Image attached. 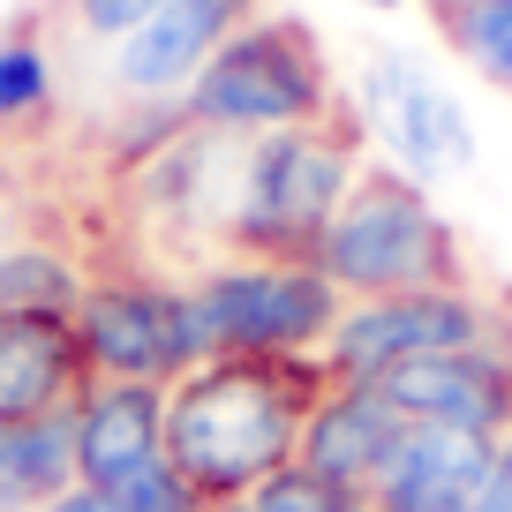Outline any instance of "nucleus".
I'll return each mask as SVG.
<instances>
[{
  "label": "nucleus",
  "mask_w": 512,
  "mask_h": 512,
  "mask_svg": "<svg viewBox=\"0 0 512 512\" xmlns=\"http://www.w3.org/2000/svg\"><path fill=\"white\" fill-rule=\"evenodd\" d=\"M83 264L53 241H0V309H76Z\"/></svg>",
  "instance_id": "obj_18"
},
{
  "label": "nucleus",
  "mask_w": 512,
  "mask_h": 512,
  "mask_svg": "<svg viewBox=\"0 0 512 512\" xmlns=\"http://www.w3.org/2000/svg\"><path fill=\"white\" fill-rule=\"evenodd\" d=\"M76 339L91 354V377L121 384H181L204 354L189 309V279L159 272H91L76 294Z\"/></svg>",
  "instance_id": "obj_6"
},
{
  "label": "nucleus",
  "mask_w": 512,
  "mask_h": 512,
  "mask_svg": "<svg viewBox=\"0 0 512 512\" xmlns=\"http://www.w3.org/2000/svg\"><path fill=\"white\" fill-rule=\"evenodd\" d=\"M497 437L475 430H445V422H407L384 475L369 482V505L377 512H467L490 482Z\"/></svg>",
  "instance_id": "obj_13"
},
{
  "label": "nucleus",
  "mask_w": 512,
  "mask_h": 512,
  "mask_svg": "<svg viewBox=\"0 0 512 512\" xmlns=\"http://www.w3.org/2000/svg\"><path fill=\"white\" fill-rule=\"evenodd\" d=\"M46 512H136V505H121L113 490H91V482H76V490H61Z\"/></svg>",
  "instance_id": "obj_22"
},
{
  "label": "nucleus",
  "mask_w": 512,
  "mask_h": 512,
  "mask_svg": "<svg viewBox=\"0 0 512 512\" xmlns=\"http://www.w3.org/2000/svg\"><path fill=\"white\" fill-rule=\"evenodd\" d=\"M354 121L384 151V166L422 189L475 174V128H467L452 83L407 46H369L354 68Z\"/></svg>",
  "instance_id": "obj_7"
},
{
  "label": "nucleus",
  "mask_w": 512,
  "mask_h": 512,
  "mask_svg": "<svg viewBox=\"0 0 512 512\" xmlns=\"http://www.w3.org/2000/svg\"><path fill=\"white\" fill-rule=\"evenodd\" d=\"M159 8L166 0H61V16L76 23L91 46H121V38L136 31V23H151Z\"/></svg>",
  "instance_id": "obj_20"
},
{
  "label": "nucleus",
  "mask_w": 512,
  "mask_h": 512,
  "mask_svg": "<svg viewBox=\"0 0 512 512\" xmlns=\"http://www.w3.org/2000/svg\"><path fill=\"white\" fill-rule=\"evenodd\" d=\"M256 8L264 0H166L151 23H136L121 46H106V83L121 98H181Z\"/></svg>",
  "instance_id": "obj_10"
},
{
  "label": "nucleus",
  "mask_w": 512,
  "mask_h": 512,
  "mask_svg": "<svg viewBox=\"0 0 512 512\" xmlns=\"http://www.w3.org/2000/svg\"><path fill=\"white\" fill-rule=\"evenodd\" d=\"M181 113L204 136L249 144L272 128H302V121H332L339 113V76L324 61L317 31L302 16H272L256 8L234 38L204 61V76L181 91Z\"/></svg>",
  "instance_id": "obj_3"
},
{
  "label": "nucleus",
  "mask_w": 512,
  "mask_h": 512,
  "mask_svg": "<svg viewBox=\"0 0 512 512\" xmlns=\"http://www.w3.org/2000/svg\"><path fill=\"white\" fill-rule=\"evenodd\" d=\"M61 106V68L53 46L38 31H8L0 38V136H23Z\"/></svg>",
  "instance_id": "obj_17"
},
{
  "label": "nucleus",
  "mask_w": 512,
  "mask_h": 512,
  "mask_svg": "<svg viewBox=\"0 0 512 512\" xmlns=\"http://www.w3.org/2000/svg\"><path fill=\"white\" fill-rule=\"evenodd\" d=\"M332 369L317 354H219L166 384V460L204 505H234L302 452Z\"/></svg>",
  "instance_id": "obj_1"
},
{
  "label": "nucleus",
  "mask_w": 512,
  "mask_h": 512,
  "mask_svg": "<svg viewBox=\"0 0 512 512\" xmlns=\"http://www.w3.org/2000/svg\"><path fill=\"white\" fill-rule=\"evenodd\" d=\"M249 512H377V505H369V490H347V482L287 460L279 475H264L249 490Z\"/></svg>",
  "instance_id": "obj_19"
},
{
  "label": "nucleus",
  "mask_w": 512,
  "mask_h": 512,
  "mask_svg": "<svg viewBox=\"0 0 512 512\" xmlns=\"http://www.w3.org/2000/svg\"><path fill=\"white\" fill-rule=\"evenodd\" d=\"M377 392L400 407L407 422L512 437V347L497 332L475 339V347H452V354H422V362L377 377Z\"/></svg>",
  "instance_id": "obj_9"
},
{
  "label": "nucleus",
  "mask_w": 512,
  "mask_h": 512,
  "mask_svg": "<svg viewBox=\"0 0 512 512\" xmlns=\"http://www.w3.org/2000/svg\"><path fill=\"white\" fill-rule=\"evenodd\" d=\"M91 384L76 309H0V422L68 415Z\"/></svg>",
  "instance_id": "obj_11"
},
{
  "label": "nucleus",
  "mask_w": 512,
  "mask_h": 512,
  "mask_svg": "<svg viewBox=\"0 0 512 512\" xmlns=\"http://www.w3.org/2000/svg\"><path fill=\"white\" fill-rule=\"evenodd\" d=\"M204 512H249V497H234V505H204Z\"/></svg>",
  "instance_id": "obj_24"
},
{
  "label": "nucleus",
  "mask_w": 512,
  "mask_h": 512,
  "mask_svg": "<svg viewBox=\"0 0 512 512\" xmlns=\"http://www.w3.org/2000/svg\"><path fill=\"white\" fill-rule=\"evenodd\" d=\"M490 339V309L467 287H422V294H369L347 302L324 339V369L332 384H377L392 369L422 362V354H452Z\"/></svg>",
  "instance_id": "obj_8"
},
{
  "label": "nucleus",
  "mask_w": 512,
  "mask_h": 512,
  "mask_svg": "<svg viewBox=\"0 0 512 512\" xmlns=\"http://www.w3.org/2000/svg\"><path fill=\"white\" fill-rule=\"evenodd\" d=\"M189 309L204 354H317L332 339L347 294L317 272V264H287V256H211L189 279Z\"/></svg>",
  "instance_id": "obj_5"
},
{
  "label": "nucleus",
  "mask_w": 512,
  "mask_h": 512,
  "mask_svg": "<svg viewBox=\"0 0 512 512\" xmlns=\"http://www.w3.org/2000/svg\"><path fill=\"white\" fill-rule=\"evenodd\" d=\"M166 460V384L91 377L76 400V482L128 490Z\"/></svg>",
  "instance_id": "obj_12"
},
{
  "label": "nucleus",
  "mask_w": 512,
  "mask_h": 512,
  "mask_svg": "<svg viewBox=\"0 0 512 512\" xmlns=\"http://www.w3.org/2000/svg\"><path fill=\"white\" fill-rule=\"evenodd\" d=\"M400 430H407V415L384 400L377 384H324V400L309 415L294 460L332 475V482H347V490H369L384 475V460H392V445H400Z\"/></svg>",
  "instance_id": "obj_14"
},
{
  "label": "nucleus",
  "mask_w": 512,
  "mask_h": 512,
  "mask_svg": "<svg viewBox=\"0 0 512 512\" xmlns=\"http://www.w3.org/2000/svg\"><path fill=\"white\" fill-rule=\"evenodd\" d=\"M445 46L475 68L490 91L512 98V0H430Z\"/></svg>",
  "instance_id": "obj_16"
},
{
  "label": "nucleus",
  "mask_w": 512,
  "mask_h": 512,
  "mask_svg": "<svg viewBox=\"0 0 512 512\" xmlns=\"http://www.w3.org/2000/svg\"><path fill=\"white\" fill-rule=\"evenodd\" d=\"M61 490H76V407L0 422V512H46Z\"/></svg>",
  "instance_id": "obj_15"
},
{
  "label": "nucleus",
  "mask_w": 512,
  "mask_h": 512,
  "mask_svg": "<svg viewBox=\"0 0 512 512\" xmlns=\"http://www.w3.org/2000/svg\"><path fill=\"white\" fill-rule=\"evenodd\" d=\"M339 294L369 302V294H422V287H467V256L452 219L430 204V189L392 174L384 159L362 166L347 204L332 211L317 256H309Z\"/></svg>",
  "instance_id": "obj_4"
},
{
  "label": "nucleus",
  "mask_w": 512,
  "mask_h": 512,
  "mask_svg": "<svg viewBox=\"0 0 512 512\" xmlns=\"http://www.w3.org/2000/svg\"><path fill=\"white\" fill-rule=\"evenodd\" d=\"M354 8H377V16H392V8H407V0H354Z\"/></svg>",
  "instance_id": "obj_23"
},
{
  "label": "nucleus",
  "mask_w": 512,
  "mask_h": 512,
  "mask_svg": "<svg viewBox=\"0 0 512 512\" xmlns=\"http://www.w3.org/2000/svg\"><path fill=\"white\" fill-rule=\"evenodd\" d=\"M467 512H512V437H497V460H490V482Z\"/></svg>",
  "instance_id": "obj_21"
},
{
  "label": "nucleus",
  "mask_w": 512,
  "mask_h": 512,
  "mask_svg": "<svg viewBox=\"0 0 512 512\" xmlns=\"http://www.w3.org/2000/svg\"><path fill=\"white\" fill-rule=\"evenodd\" d=\"M362 121L332 113V121H302V128H272L249 136L234 159V204H226V256H287L309 264L332 226V211L347 204V189L362 181Z\"/></svg>",
  "instance_id": "obj_2"
}]
</instances>
